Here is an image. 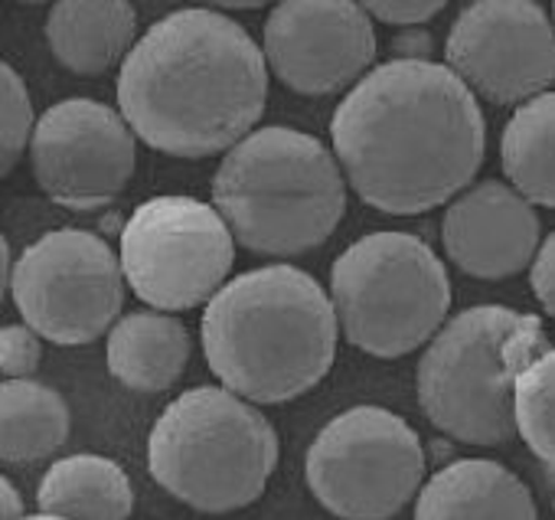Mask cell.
<instances>
[{
	"label": "cell",
	"instance_id": "cell-1",
	"mask_svg": "<svg viewBox=\"0 0 555 520\" xmlns=\"http://www.w3.org/2000/svg\"><path fill=\"white\" fill-rule=\"evenodd\" d=\"M334 157L370 206L428 213L470 187L487 154L477 96L444 63L370 69L331 118Z\"/></svg>",
	"mask_w": 555,
	"mask_h": 520
},
{
	"label": "cell",
	"instance_id": "cell-2",
	"mask_svg": "<svg viewBox=\"0 0 555 520\" xmlns=\"http://www.w3.org/2000/svg\"><path fill=\"white\" fill-rule=\"evenodd\" d=\"M268 102V63L242 24L209 8L160 17L128 53L118 112L170 157L229 154Z\"/></svg>",
	"mask_w": 555,
	"mask_h": 520
},
{
	"label": "cell",
	"instance_id": "cell-3",
	"mask_svg": "<svg viewBox=\"0 0 555 520\" xmlns=\"http://www.w3.org/2000/svg\"><path fill=\"white\" fill-rule=\"evenodd\" d=\"M203 354L216 380L248 403H288L314 390L337 357L331 292L295 266L251 269L206 305Z\"/></svg>",
	"mask_w": 555,
	"mask_h": 520
},
{
	"label": "cell",
	"instance_id": "cell-4",
	"mask_svg": "<svg viewBox=\"0 0 555 520\" xmlns=\"http://www.w3.org/2000/svg\"><path fill=\"white\" fill-rule=\"evenodd\" d=\"M212 206L242 249L274 258L301 255L340 226L347 177L314 135L268 125L222 157L212 177Z\"/></svg>",
	"mask_w": 555,
	"mask_h": 520
},
{
	"label": "cell",
	"instance_id": "cell-5",
	"mask_svg": "<svg viewBox=\"0 0 555 520\" xmlns=\"http://www.w3.org/2000/svg\"><path fill=\"white\" fill-rule=\"evenodd\" d=\"M548 351L535 315L506 305L467 308L428 341L415 370L418 406L461 445H506L519 435L516 383Z\"/></svg>",
	"mask_w": 555,
	"mask_h": 520
},
{
	"label": "cell",
	"instance_id": "cell-6",
	"mask_svg": "<svg viewBox=\"0 0 555 520\" xmlns=\"http://www.w3.org/2000/svg\"><path fill=\"white\" fill-rule=\"evenodd\" d=\"M278 465V432L261 409L225 386L177 396L154 422L147 468L180 504L229 513L261 497Z\"/></svg>",
	"mask_w": 555,
	"mask_h": 520
},
{
	"label": "cell",
	"instance_id": "cell-7",
	"mask_svg": "<svg viewBox=\"0 0 555 520\" xmlns=\"http://www.w3.org/2000/svg\"><path fill=\"white\" fill-rule=\"evenodd\" d=\"M340 334L370 357H405L448 321L451 282L435 249L412 232H370L331 269Z\"/></svg>",
	"mask_w": 555,
	"mask_h": 520
},
{
	"label": "cell",
	"instance_id": "cell-8",
	"mask_svg": "<svg viewBox=\"0 0 555 520\" xmlns=\"http://www.w3.org/2000/svg\"><path fill=\"white\" fill-rule=\"evenodd\" d=\"M308 487L340 520H389L425 481L418 432L383 406L334 416L308 448Z\"/></svg>",
	"mask_w": 555,
	"mask_h": 520
},
{
	"label": "cell",
	"instance_id": "cell-9",
	"mask_svg": "<svg viewBox=\"0 0 555 520\" xmlns=\"http://www.w3.org/2000/svg\"><path fill=\"white\" fill-rule=\"evenodd\" d=\"M128 289L154 312L209 305L235 263V239L216 206L193 196H151L121 229Z\"/></svg>",
	"mask_w": 555,
	"mask_h": 520
},
{
	"label": "cell",
	"instance_id": "cell-10",
	"mask_svg": "<svg viewBox=\"0 0 555 520\" xmlns=\"http://www.w3.org/2000/svg\"><path fill=\"white\" fill-rule=\"evenodd\" d=\"M121 255L89 229H50L14 263L11 295L27 328L60 347L108 334L125 308Z\"/></svg>",
	"mask_w": 555,
	"mask_h": 520
},
{
	"label": "cell",
	"instance_id": "cell-11",
	"mask_svg": "<svg viewBox=\"0 0 555 520\" xmlns=\"http://www.w3.org/2000/svg\"><path fill=\"white\" fill-rule=\"evenodd\" d=\"M444 66L493 105H522L555 83V27L532 0L467 4L444 43Z\"/></svg>",
	"mask_w": 555,
	"mask_h": 520
},
{
	"label": "cell",
	"instance_id": "cell-12",
	"mask_svg": "<svg viewBox=\"0 0 555 520\" xmlns=\"http://www.w3.org/2000/svg\"><path fill=\"white\" fill-rule=\"evenodd\" d=\"M125 115L95 99H66L43 112L34 131V177L66 210H102L134 177L138 144Z\"/></svg>",
	"mask_w": 555,
	"mask_h": 520
},
{
	"label": "cell",
	"instance_id": "cell-13",
	"mask_svg": "<svg viewBox=\"0 0 555 520\" xmlns=\"http://www.w3.org/2000/svg\"><path fill=\"white\" fill-rule=\"evenodd\" d=\"M261 53L271 76L292 92L334 96L373 66V17L350 0H288L271 8Z\"/></svg>",
	"mask_w": 555,
	"mask_h": 520
},
{
	"label": "cell",
	"instance_id": "cell-14",
	"mask_svg": "<svg viewBox=\"0 0 555 520\" xmlns=\"http://www.w3.org/2000/svg\"><path fill=\"white\" fill-rule=\"evenodd\" d=\"M441 242L461 272L496 282L532 266L542 245V223L519 190L503 180H480L444 210Z\"/></svg>",
	"mask_w": 555,
	"mask_h": 520
},
{
	"label": "cell",
	"instance_id": "cell-15",
	"mask_svg": "<svg viewBox=\"0 0 555 520\" xmlns=\"http://www.w3.org/2000/svg\"><path fill=\"white\" fill-rule=\"evenodd\" d=\"M415 520H539V510L519 474L490 458H461L425 481Z\"/></svg>",
	"mask_w": 555,
	"mask_h": 520
},
{
	"label": "cell",
	"instance_id": "cell-16",
	"mask_svg": "<svg viewBox=\"0 0 555 520\" xmlns=\"http://www.w3.org/2000/svg\"><path fill=\"white\" fill-rule=\"evenodd\" d=\"M138 14L128 0H60L47 14V43L60 66L99 76L134 50Z\"/></svg>",
	"mask_w": 555,
	"mask_h": 520
},
{
	"label": "cell",
	"instance_id": "cell-17",
	"mask_svg": "<svg viewBox=\"0 0 555 520\" xmlns=\"http://www.w3.org/2000/svg\"><path fill=\"white\" fill-rule=\"evenodd\" d=\"M193 344L180 318L167 312H134L125 315L108 331V373L134 393L170 390L186 364Z\"/></svg>",
	"mask_w": 555,
	"mask_h": 520
},
{
	"label": "cell",
	"instance_id": "cell-18",
	"mask_svg": "<svg viewBox=\"0 0 555 520\" xmlns=\"http://www.w3.org/2000/svg\"><path fill=\"white\" fill-rule=\"evenodd\" d=\"M37 504L40 513L63 520H128L134 491L118 461L105 455H69L50 465Z\"/></svg>",
	"mask_w": 555,
	"mask_h": 520
},
{
	"label": "cell",
	"instance_id": "cell-19",
	"mask_svg": "<svg viewBox=\"0 0 555 520\" xmlns=\"http://www.w3.org/2000/svg\"><path fill=\"white\" fill-rule=\"evenodd\" d=\"M73 413L60 390L37 380H4L0 390V455L30 465L56 455L69 439Z\"/></svg>",
	"mask_w": 555,
	"mask_h": 520
},
{
	"label": "cell",
	"instance_id": "cell-20",
	"mask_svg": "<svg viewBox=\"0 0 555 520\" xmlns=\"http://www.w3.org/2000/svg\"><path fill=\"white\" fill-rule=\"evenodd\" d=\"M500 164L532 206L555 210V92L522 102L503 128Z\"/></svg>",
	"mask_w": 555,
	"mask_h": 520
},
{
	"label": "cell",
	"instance_id": "cell-21",
	"mask_svg": "<svg viewBox=\"0 0 555 520\" xmlns=\"http://www.w3.org/2000/svg\"><path fill=\"white\" fill-rule=\"evenodd\" d=\"M516 432L542 465L555 468V347L516 383Z\"/></svg>",
	"mask_w": 555,
	"mask_h": 520
},
{
	"label": "cell",
	"instance_id": "cell-22",
	"mask_svg": "<svg viewBox=\"0 0 555 520\" xmlns=\"http://www.w3.org/2000/svg\"><path fill=\"white\" fill-rule=\"evenodd\" d=\"M34 131L37 122L27 83L11 63H0V174L4 177L34 144Z\"/></svg>",
	"mask_w": 555,
	"mask_h": 520
},
{
	"label": "cell",
	"instance_id": "cell-23",
	"mask_svg": "<svg viewBox=\"0 0 555 520\" xmlns=\"http://www.w3.org/2000/svg\"><path fill=\"white\" fill-rule=\"evenodd\" d=\"M43 360V338L27 325H8L0 331V370L4 380H30Z\"/></svg>",
	"mask_w": 555,
	"mask_h": 520
},
{
	"label": "cell",
	"instance_id": "cell-24",
	"mask_svg": "<svg viewBox=\"0 0 555 520\" xmlns=\"http://www.w3.org/2000/svg\"><path fill=\"white\" fill-rule=\"evenodd\" d=\"M363 11L379 24L412 30V27H422L431 17H438L444 11V4L441 0H373V4H363Z\"/></svg>",
	"mask_w": 555,
	"mask_h": 520
},
{
	"label": "cell",
	"instance_id": "cell-25",
	"mask_svg": "<svg viewBox=\"0 0 555 520\" xmlns=\"http://www.w3.org/2000/svg\"><path fill=\"white\" fill-rule=\"evenodd\" d=\"M532 292L548 318H555V232H548L532 258Z\"/></svg>",
	"mask_w": 555,
	"mask_h": 520
},
{
	"label": "cell",
	"instance_id": "cell-26",
	"mask_svg": "<svg viewBox=\"0 0 555 520\" xmlns=\"http://www.w3.org/2000/svg\"><path fill=\"white\" fill-rule=\"evenodd\" d=\"M392 50H396V60L431 63L435 40H431V34H425L422 27H412V30H402L399 37H392Z\"/></svg>",
	"mask_w": 555,
	"mask_h": 520
},
{
	"label": "cell",
	"instance_id": "cell-27",
	"mask_svg": "<svg viewBox=\"0 0 555 520\" xmlns=\"http://www.w3.org/2000/svg\"><path fill=\"white\" fill-rule=\"evenodd\" d=\"M0 520H27L24 494L8 478H0Z\"/></svg>",
	"mask_w": 555,
	"mask_h": 520
},
{
	"label": "cell",
	"instance_id": "cell-28",
	"mask_svg": "<svg viewBox=\"0 0 555 520\" xmlns=\"http://www.w3.org/2000/svg\"><path fill=\"white\" fill-rule=\"evenodd\" d=\"M27 520H63V517H53V513H37V517H27Z\"/></svg>",
	"mask_w": 555,
	"mask_h": 520
},
{
	"label": "cell",
	"instance_id": "cell-29",
	"mask_svg": "<svg viewBox=\"0 0 555 520\" xmlns=\"http://www.w3.org/2000/svg\"><path fill=\"white\" fill-rule=\"evenodd\" d=\"M552 27H555V8H552Z\"/></svg>",
	"mask_w": 555,
	"mask_h": 520
}]
</instances>
